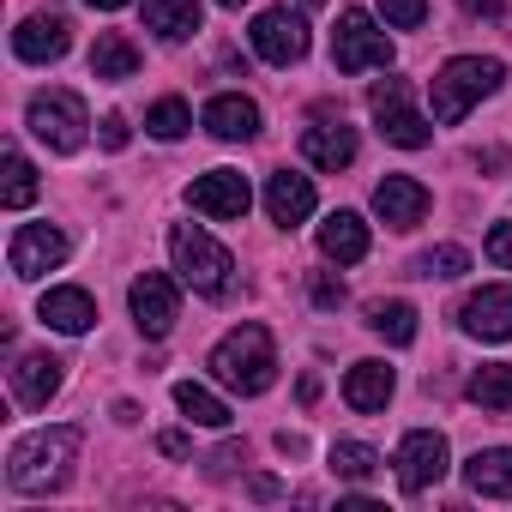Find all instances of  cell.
Wrapping results in <instances>:
<instances>
[{"mask_svg": "<svg viewBox=\"0 0 512 512\" xmlns=\"http://www.w3.org/2000/svg\"><path fill=\"white\" fill-rule=\"evenodd\" d=\"M73 458H79V428H37V434H25V440H13V452H7V482L19 488V494H55V488H67V476H73Z\"/></svg>", "mask_w": 512, "mask_h": 512, "instance_id": "6da1fadb", "label": "cell"}, {"mask_svg": "<svg viewBox=\"0 0 512 512\" xmlns=\"http://www.w3.org/2000/svg\"><path fill=\"white\" fill-rule=\"evenodd\" d=\"M211 380L217 386H229V392H241V398H260L272 380H278V344H272V332L266 326H235L217 350H211Z\"/></svg>", "mask_w": 512, "mask_h": 512, "instance_id": "7a4b0ae2", "label": "cell"}, {"mask_svg": "<svg viewBox=\"0 0 512 512\" xmlns=\"http://www.w3.org/2000/svg\"><path fill=\"white\" fill-rule=\"evenodd\" d=\"M506 85V61H494V55H452L440 73H434V85H428V97H434V121L440 127H458L482 97H494Z\"/></svg>", "mask_w": 512, "mask_h": 512, "instance_id": "3957f363", "label": "cell"}, {"mask_svg": "<svg viewBox=\"0 0 512 512\" xmlns=\"http://www.w3.org/2000/svg\"><path fill=\"white\" fill-rule=\"evenodd\" d=\"M169 260H175V272H181L187 290H199V296H223L229 290L235 260H229V247L217 235H205L199 223H175L169 229Z\"/></svg>", "mask_w": 512, "mask_h": 512, "instance_id": "277c9868", "label": "cell"}, {"mask_svg": "<svg viewBox=\"0 0 512 512\" xmlns=\"http://www.w3.org/2000/svg\"><path fill=\"white\" fill-rule=\"evenodd\" d=\"M332 67L338 73H386L392 67V37L374 25V13H362V7H350V13H338V31H332Z\"/></svg>", "mask_w": 512, "mask_h": 512, "instance_id": "5b68a950", "label": "cell"}, {"mask_svg": "<svg viewBox=\"0 0 512 512\" xmlns=\"http://www.w3.org/2000/svg\"><path fill=\"white\" fill-rule=\"evenodd\" d=\"M368 109H374V121H380V139L398 145V151H422V145L434 139V127H428V115L410 103V85H404V79H380V85L368 91Z\"/></svg>", "mask_w": 512, "mask_h": 512, "instance_id": "8992f818", "label": "cell"}, {"mask_svg": "<svg viewBox=\"0 0 512 512\" xmlns=\"http://www.w3.org/2000/svg\"><path fill=\"white\" fill-rule=\"evenodd\" d=\"M25 121H31V133H37L49 151H61V157H73V151L85 145V127H91L85 97H73V91H37L31 109H25Z\"/></svg>", "mask_w": 512, "mask_h": 512, "instance_id": "52a82bcc", "label": "cell"}, {"mask_svg": "<svg viewBox=\"0 0 512 512\" xmlns=\"http://www.w3.org/2000/svg\"><path fill=\"white\" fill-rule=\"evenodd\" d=\"M247 37H253V55L272 61V67H296L308 55V19L290 13V7H266L247 25Z\"/></svg>", "mask_w": 512, "mask_h": 512, "instance_id": "ba28073f", "label": "cell"}, {"mask_svg": "<svg viewBox=\"0 0 512 512\" xmlns=\"http://www.w3.org/2000/svg\"><path fill=\"white\" fill-rule=\"evenodd\" d=\"M446 434H434V428H410L404 440H398V488L404 494H422V488H434L440 476H446Z\"/></svg>", "mask_w": 512, "mask_h": 512, "instance_id": "9c48e42d", "label": "cell"}, {"mask_svg": "<svg viewBox=\"0 0 512 512\" xmlns=\"http://www.w3.org/2000/svg\"><path fill=\"white\" fill-rule=\"evenodd\" d=\"M67 253H73V241H67L55 223H25V229L13 235V247H7V266H13V278L31 284V278L67 266Z\"/></svg>", "mask_w": 512, "mask_h": 512, "instance_id": "30bf717a", "label": "cell"}, {"mask_svg": "<svg viewBox=\"0 0 512 512\" xmlns=\"http://www.w3.org/2000/svg\"><path fill=\"white\" fill-rule=\"evenodd\" d=\"M187 205H193L199 217L235 223V217H247V205H253V187H247V175H235V169H211V175H199V181L187 187Z\"/></svg>", "mask_w": 512, "mask_h": 512, "instance_id": "8fae6325", "label": "cell"}, {"mask_svg": "<svg viewBox=\"0 0 512 512\" xmlns=\"http://www.w3.org/2000/svg\"><path fill=\"white\" fill-rule=\"evenodd\" d=\"M127 308H133V320H139L145 338H163V332L175 326V314H181V290H175V278H163V272H139L133 290H127Z\"/></svg>", "mask_w": 512, "mask_h": 512, "instance_id": "7c38bea8", "label": "cell"}, {"mask_svg": "<svg viewBox=\"0 0 512 512\" xmlns=\"http://www.w3.org/2000/svg\"><path fill=\"white\" fill-rule=\"evenodd\" d=\"M199 121H205V133H211V139H223V145H247V139H260V103L241 97V91L211 97Z\"/></svg>", "mask_w": 512, "mask_h": 512, "instance_id": "4fadbf2b", "label": "cell"}, {"mask_svg": "<svg viewBox=\"0 0 512 512\" xmlns=\"http://www.w3.org/2000/svg\"><path fill=\"white\" fill-rule=\"evenodd\" d=\"M67 49H73V25L55 19V13H31V19L13 31V55L31 61V67H49V61H61Z\"/></svg>", "mask_w": 512, "mask_h": 512, "instance_id": "5bb4252c", "label": "cell"}, {"mask_svg": "<svg viewBox=\"0 0 512 512\" xmlns=\"http://www.w3.org/2000/svg\"><path fill=\"white\" fill-rule=\"evenodd\" d=\"M61 380H67V362H61V356H49V350H37V356H19V362H13V398H19L25 410H49V398L61 392Z\"/></svg>", "mask_w": 512, "mask_h": 512, "instance_id": "9a60e30c", "label": "cell"}, {"mask_svg": "<svg viewBox=\"0 0 512 512\" xmlns=\"http://www.w3.org/2000/svg\"><path fill=\"white\" fill-rule=\"evenodd\" d=\"M458 320H464L470 338H482V344H506V338H512V290H500V284L476 290V296L464 302Z\"/></svg>", "mask_w": 512, "mask_h": 512, "instance_id": "2e32d148", "label": "cell"}, {"mask_svg": "<svg viewBox=\"0 0 512 512\" xmlns=\"http://www.w3.org/2000/svg\"><path fill=\"white\" fill-rule=\"evenodd\" d=\"M374 211H380L392 229H416V223L428 217V187H422L416 175H386V181L374 187Z\"/></svg>", "mask_w": 512, "mask_h": 512, "instance_id": "e0dca14e", "label": "cell"}, {"mask_svg": "<svg viewBox=\"0 0 512 512\" xmlns=\"http://www.w3.org/2000/svg\"><path fill=\"white\" fill-rule=\"evenodd\" d=\"M302 157H308L314 169H326V175L350 169V163H356V127H344V121H314V127L302 133Z\"/></svg>", "mask_w": 512, "mask_h": 512, "instance_id": "ac0fdd59", "label": "cell"}, {"mask_svg": "<svg viewBox=\"0 0 512 512\" xmlns=\"http://www.w3.org/2000/svg\"><path fill=\"white\" fill-rule=\"evenodd\" d=\"M266 211H272V223H278V229L308 223V217H314V181H308V175H296V169H278V175L266 181Z\"/></svg>", "mask_w": 512, "mask_h": 512, "instance_id": "d6986e66", "label": "cell"}, {"mask_svg": "<svg viewBox=\"0 0 512 512\" xmlns=\"http://www.w3.org/2000/svg\"><path fill=\"white\" fill-rule=\"evenodd\" d=\"M37 320H43V326H55V332H67V338H79V332H91V326H97V302H91L85 290L61 284V290H49V296L37 302Z\"/></svg>", "mask_w": 512, "mask_h": 512, "instance_id": "ffe728a7", "label": "cell"}, {"mask_svg": "<svg viewBox=\"0 0 512 512\" xmlns=\"http://www.w3.org/2000/svg\"><path fill=\"white\" fill-rule=\"evenodd\" d=\"M392 392H398V380H392V368H386V362H356V368L344 374V404H350V410H362V416L386 410V404H392Z\"/></svg>", "mask_w": 512, "mask_h": 512, "instance_id": "44dd1931", "label": "cell"}, {"mask_svg": "<svg viewBox=\"0 0 512 512\" xmlns=\"http://www.w3.org/2000/svg\"><path fill=\"white\" fill-rule=\"evenodd\" d=\"M320 253H326V260H338V266L368 260V223H362L356 211H332V217L320 223Z\"/></svg>", "mask_w": 512, "mask_h": 512, "instance_id": "7402d4cb", "label": "cell"}, {"mask_svg": "<svg viewBox=\"0 0 512 512\" xmlns=\"http://www.w3.org/2000/svg\"><path fill=\"white\" fill-rule=\"evenodd\" d=\"M464 482H470V494H482V500H512V446L470 452Z\"/></svg>", "mask_w": 512, "mask_h": 512, "instance_id": "603a6c76", "label": "cell"}, {"mask_svg": "<svg viewBox=\"0 0 512 512\" xmlns=\"http://www.w3.org/2000/svg\"><path fill=\"white\" fill-rule=\"evenodd\" d=\"M145 31L163 43H187L199 31V0H145Z\"/></svg>", "mask_w": 512, "mask_h": 512, "instance_id": "cb8c5ba5", "label": "cell"}, {"mask_svg": "<svg viewBox=\"0 0 512 512\" xmlns=\"http://www.w3.org/2000/svg\"><path fill=\"white\" fill-rule=\"evenodd\" d=\"M464 392H470V404H482L488 416H512V362H482Z\"/></svg>", "mask_w": 512, "mask_h": 512, "instance_id": "d4e9b609", "label": "cell"}, {"mask_svg": "<svg viewBox=\"0 0 512 512\" xmlns=\"http://www.w3.org/2000/svg\"><path fill=\"white\" fill-rule=\"evenodd\" d=\"M91 73H97V79H109V85H121V79H133V73H139V49H133L121 31H103V37H97V49H91Z\"/></svg>", "mask_w": 512, "mask_h": 512, "instance_id": "484cf974", "label": "cell"}, {"mask_svg": "<svg viewBox=\"0 0 512 512\" xmlns=\"http://www.w3.org/2000/svg\"><path fill=\"white\" fill-rule=\"evenodd\" d=\"M0 169H7V175H0V205H7V211H25L31 199H37V169H31V157L25 151H0Z\"/></svg>", "mask_w": 512, "mask_h": 512, "instance_id": "4316f807", "label": "cell"}, {"mask_svg": "<svg viewBox=\"0 0 512 512\" xmlns=\"http://www.w3.org/2000/svg\"><path fill=\"white\" fill-rule=\"evenodd\" d=\"M175 410H181L187 422H199V428H229V404H223L211 386H199V380H181V386H175Z\"/></svg>", "mask_w": 512, "mask_h": 512, "instance_id": "83f0119b", "label": "cell"}, {"mask_svg": "<svg viewBox=\"0 0 512 512\" xmlns=\"http://www.w3.org/2000/svg\"><path fill=\"white\" fill-rule=\"evenodd\" d=\"M368 326L386 344H416V308L410 302H368Z\"/></svg>", "mask_w": 512, "mask_h": 512, "instance_id": "f1b7e54d", "label": "cell"}, {"mask_svg": "<svg viewBox=\"0 0 512 512\" xmlns=\"http://www.w3.org/2000/svg\"><path fill=\"white\" fill-rule=\"evenodd\" d=\"M187 127H193V109H187L181 97H163V103L145 109V133H151V139H181Z\"/></svg>", "mask_w": 512, "mask_h": 512, "instance_id": "f546056e", "label": "cell"}, {"mask_svg": "<svg viewBox=\"0 0 512 512\" xmlns=\"http://www.w3.org/2000/svg\"><path fill=\"white\" fill-rule=\"evenodd\" d=\"M332 470H338L344 482H368V476L380 470V452L362 446V440H338V446H332Z\"/></svg>", "mask_w": 512, "mask_h": 512, "instance_id": "4dcf8cb0", "label": "cell"}, {"mask_svg": "<svg viewBox=\"0 0 512 512\" xmlns=\"http://www.w3.org/2000/svg\"><path fill=\"white\" fill-rule=\"evenodd\" d=\"M416 272H422V278H464V272H470V253L452 247V241H440V247H428L422 260H416Z\"/></svg>", "mask_w": 512, "mask_h": 512, "instance_id": "1f68e13d", "label": "cell"}, {"mask_svg": "<svg viewBox=\"0 0 512 512\" xmlns=\"http://www.w3.org/2000/svg\"><path fill=\"white\" fill-rule=\"evenodd\" d=\"M380 19H386L392 31H416V25L428 19V0H380Z\"/></svg>", "mask_w": 512, "mask_h": 512, "instance_id": "d6a6232c", "label": "cell"}, {"mask_svg": "<svg viewBox=\"0 0 512 512\" xmlns=\"http://www.w3.org/2000/svg\"><path fill=\"white\" fill-rule=\"evenodd\" d=\"M127 139H133L127 115H103V121H97V145H103V151H127Z\"/></svg>", "mask_w": 512, "mask_h": 512, "instance_id": "836d02e7", "label": "cell"}, {"mask_svg": "<svg viewBox=\"0 0 512 512\" xmlns=\"http://www.w3.org/2000/svg\"><path fill=\"white\" fill-rule=\"evenodd\" d=\"M488 260L512 272V223H494V229H488Z\"/></svg>", "mask_w": 512, "mask_h": 512, "instance_id": "e575fe53", "label": "cell"}, {"mask_svg": "<svg viewBox=\"0 0 512 512\" xmlns=\"http://www.w3.org/2000/svg\"><path fill=\"white\" fill-rule=\"evenodd\" d=\"M314 302H320V308H338V302H344V284L320 272V278H314Z\"/></svg>", "mask_w": 512, "mask_h": 512, "instance_id": "d590c367", "label": "cell"}, {"mask_svg": "<svg viewBox=\"0 0 512 512\" xmlns=\"http://www.w3.org/2000/svg\"><path fill=\"white\" fill-rule=\"evenodd\" d=\"M464 13H476V19H500V0H458Z\"/></svg>", "mask_w": 512, "mask_h": 512, "instance_id": "8d00e7d4", "label": "cell"}, {"mask_svg": "<svg viewBox=\"0 0 512 512\" xmlns=\"http://www.w3.org/2000/svg\"><path fill=\"white\" fill-rule=\"evenodd\" d=\"M506 163H512V157H506L500 145H488V151H476V169H506Z\"/></svg>", "mask_w": 512, "mask_h": 512, "instance_id": "74e56055", "label": "cell"}, {"mask_svg": "<svg viewBox=\"0 0 512 512\" xmlns=\"http://www.w3.org/2000/svg\"><path fill=\"white\" fill-rule=\"evenodd\" d=\"M157 446H163V452H169V458H187V434H181V428H169V434H163V440H157Z\"/></svg>", "mask_w": 512, "mask_h": 512, "instance_id": "f35d334b", "label": "cell"}, {"mask_svg": "<svg viewBox=\"0 0 512 512\" xmlns=\"http://www.w3.org/2000/svg\"><path fill=\"white\" fill-rule=\"evenodd\" d=\"M85 7H97V13H121L127 0H85Z\"/></svg>", "mask_w": 512, "mask_h": 512, "instance_id": "ab89813d", "label": "cell"}, {"mask_svg": "<svg viewBox=\"0 0 512 512\" xmlns=\"http://www.w3.org/2000/svg\"><path fill=\"white\" fill-rule=\"evenodd\" d=\"M217 7H229V13H235V7H247V0H217Z\"/></svg>", "mask_w": 512, "mask_h": 512, "instance_id": "60d3db41", "label": "cell"}, {"mask_svg": "<svg viewBox=\"0 0 512 512\" xmlns=\"http://www.w3.org/2000/svg\"><path fill=\"white\" fill-rule=\"evenodd\" d=\"M308 7H320V0H308Z\"/></svg>", "mask_w": 512, "mask_h": 512, "instance_id": "b9f144b4", "label": "cell"}]
</instances>
